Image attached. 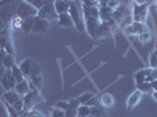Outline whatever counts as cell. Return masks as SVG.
Masks as SVG:
<instances>
[{
    "label": "cell",
    "instance_id": "6da1fadb",
    "mask_svg": "<svg viewBox=\"0 0 157 117\" xmlns=\"http://www.w3.org/2000/svg\"><path fill=\"white\" fill-rule=\"evenodd\" d=\"M20 69L22 72V75L26 80H29L32 78L33 76H36V75H40L42 73V68L41 66L34 60V58H26L19 65Z\"/></svg>",
    "mask_w": 157,
    "mask_h": 117
},
{
    "label": "cell",
    "instance_id": "7a4b0ae2",
    "mask_svg": "<svg viewBox=\"0 0 157 117\" xmlns=\"http://www.w3.org/2000/svg\"><path fill=\"white\" fill-rule=\"evenodd\" d=\"M69 14L72 17L74 26L78 32L83 33L86 31L85 26V19H83V14H82V7L81 2L78 1H71V8H69Z\"/></svg>",
    "mask_w": 157,
    "mask_h": 117
},
{
    "label": "cell",
    "instance_id": "3957f363",
    "mask_svg": "<svg viewBox=\"0 0 157 117\" xmlns=\"http://www.w3.org/2000/svg\"><path fill=\"white\" fill-rule=\"evenodd\" d=\"M2 97L5 98L6 104L12 107L14 110L20 112V114H24V96H21L13 89V90L4 92Z\"/></svg>",
    "mask_w": 157,
    "mask_h": 117
},
{
    "label": "cell",
    "instance_id": "277c9868",
    "mask_svg": "<svg viewBox=\"0 0 157 117\" xmlns=\"http://www.w3.org/2000/svg\"><path fill=\"white\" fill-rule=\"evenodd\" d=\"M148 14H149L148 2L147 1H136L134 5V8H132L134 22L144 24V21L148 19Z\"/></svg>",
    "mask_w": 157,
    "mask_h": 117
},
{
    "label": "cell",
    "instance_id": "5b68a950",
    "mask_svg": "<svg viewBox=\"0 0 157 117\" xmlns=\"http://www.w3.org/2000/svg\"><path fill=\"white\" fill-rule=\"evenodd\" d=\"M15 15H18L25 20L28 18H32V17H38V9L34 8L27 0H22L17 5Z\"/></svg>",
    "mask_w": 157,
    "mask_h": 117
},
{
    "label": "cell",
    "instance_id": "8992f818",
    "mask_svg": "<svg viewBox=\"0 0 157 117\" xmlns=\"http://www.w3.org/2000/svg\"><path fill=\"white\" fill-rule=\"evenodd\" d=\"M38 17L41 19H45L47 21H53V20L58 19V13L55 11V7H54V1H48V4L45 5L42 8H40L38 11Z\"/></svg>",
    "mask_w": 157,
    "mask_h": 117
},
{
    "label": "cell",
    "instance_id": "52a82bcc",
    "mask_svg": "<svg viewBox=\"0 0 157 117\" xmlns=\"http://www.w3.org/2000/svg\"><path fill=\"white\" fill-rule=\"evenodd\" d=\"M41 101L39 91H31L24 96V112H29L35 104Z\"/></svg>",
    "mask_w": 157,
    "mask_h": 117
},
{
    "label": "cell",
    "instance_id": "ba28073f",
    "mask_svg": "<svg viewBox=\"0 0 157 117\" xmlns=\"http://www.w3.org/2000/svg\"><path fill=\"white\" fill-rule=\"evenodd\" d=\"M1 85L2 88L5 89V91H10V90H13L17 85V80L14 78L13 74H12V70L11 69H6V72L4 74V76L1 78Z\"/></svg>",
    "mask_w": 157,
    "mask_h": 117
},
{
    "label": "cell",
    "instance_id": "9c48e42d",
    "mask_svg": "<svg viewBox=\"0 0 157 117\" xmlns=\"http://www.w3.org/2000/svg\"><path fill=\"white\" fill-rule=\"evenodd\" d=\"M85 19V26L87 32L89 33V35L95 39L96 33L98 31V27L101 25L100 19H95V18H83Z\"/></svg>",
    "mask_w": 157,
    "mask_h": 117
},
{
    "label": "cell",
    "instance_id": "30bf717a",
    "mask_svg": "<svg viewBox=\"0 0 157 117\" xmlns=\"http://www.w3.org/2000/svg\"><path fill=\"white\" fill-rule=\"evenodd\" d=\"M51 22L45 19H41L39 17H35L34 21V27H33L32 33H46L49 31Z\"/></svg>",
    "mask_w": 157,
    "mask_h": 117
},
{
    "label": "cell",
    "instance_id": "8fae6325",
    "mask_svg": "<svg viewBox=\"0 0 157 117\" xmlns=\"http://www.w3.org/2000/svg\"><path fill=\"white\" fill-rule=\"evenodd\" d=\"M151 72H152L151 68H144V69L138 70L135 74V82H136V85L143 83V82H151L152 81Z\"/></svg>",
    "mask_w": 157,
    "mask_h": 117
},
{
    "label": "cell",
    "instance_id": "7c38bea8",
    "mask_svg": "<svg viewBox=\"0 0 157 117\" xmlns=\"http://www.w3.org/2000/svg\"><path fill=\"white\" fill-rule=\"evenodd\" d=\"M148 27L144 24H138V22H132L131 25L125 28V33L129 35H140L144 32H148Z\"/></svg>",
    "mask_w": 157,
    "mask_h": 117
},
{
    "label": "cell",
    "instance_id": "4fadbf2b",
    "mask_svg": "<svg viewBox=\"0 0 157 117\" xmlns=\"http://www.w3.org/2000/svg\"><path fill=\"white\" fill-rule=\"evenodd\" d=\"M54 7H55V11H56L58 15L69 13L71 1H66V0H55V1H54Z\"/></svg>",
    "mask_w": 157,
    "mask_h": 117
},
{
    "label": "cell",
    "instance_id": "5bb4252c",
    "mask_svg": "<svg viewBox=\"0 0 157 117\" xmlns=\"http://www.w3.org/2000/svg\"><path fill=\"white\" fill-rule=\"evenodd\" d=\"M141 97H142V92H141V91H138V90L134 91L130 96H129L128 101H127V108H128V110H132V109L140 103Z\"/></svg>",
    "mask_w": 157,
    "mask_h": 117
},
{
    "label": "cell",
    "instance_id": "9a60e30c",
    "mask_svg": "<svg viewBox=\"0 0 157 117\" xmlns=\"http://www.w3.org/2000/svg\"><path fill=\"white\" fill-rule=\"evenodd\" d=\"M14 90L17 91L18 94H20L21 96H25L28 92H31V87H29L28 80L25 78V80H22L21 82H18L17 85H15V88H14Z\"/></svg>",
    "mask_w": 157,
    "mask_h": 117
},
{
    "label": "cell",
    "instance_id": "2e32d148",
    "mask_svg": "<svg viewBox=\"0 0 157 117\" xmlns=\"http://www.w3.org/2000/svg\"><path fill=\"white\" fill-rule=\"evenodd\" d=\"M58 24H59V26H62V27H68V28H71V27L74 26V22H73V19L72 17H71V14L69 13H66V14H61L58 17Z\"/></svg>",
    "mask_w": 157,
    "mask_h": 117
},
{
    "label": "cell",
    "instance_id": "e0dca14e",
    "mask_svg": "<svg viewBox=\"0 0 157 117\" xmlns=\"http://www.w3.org/2000/svg\"><path fill=\"white\" fill-rule=\"evenodd\" d=\"M100 102H101V105H103L105 108H113V107H115L116 100L111 94H105V95H102Z\"/></svg>",
    "mask_w": 157,
    "mask_h": 117
},
{
    "label": "cell",
    "instance_id": "ac0fdd59",
    "mask_svg": "<svg viewBox=\"0 0 157 117\" xmlns=\"http://www.w3.org/2000/svg\"><path fill=\"white\" fill-rule=\"evenodd\" d=\"M34 21H35V17H32V18H28V19H25L24 22H22V32L25 34H29L32 33L33 31V27H34Z\"/></svg>",
    "mask_w": 157,
    "mask_h": 117
},
{
    "label": "cell",
    "instance_id": "d6986e66",
    "mask_svg": "<svg viewBox=\"0 0 157 117\" xmlns=\"http://www.w3.org/2000/svg\"><path fill=\"white\" fill-rule=\"evenodd\" d=\"M92 110V115L95 117H105L107 116V110L103 105L98 104V105H95V107H92L90 108Z\"/></svg>",
    "mask_w": 157,
    "mask_h": 117
},
{
    "label": "cell",
    "instance_id": "ffe728a7",
    "mask_svg": "<svg viewBox=\"0 0 157 117\" xmlns=\"http://www.w3.org/2000/svg\"><path fill=\"white\" fill-rule=\"evenodd\" d=\"M11 70H12V74H13L14 78L17 80V82H21L22 80H25L24 77V75H22V72H21V69H20L19 65H13L12 66V68H11Z\"/></svg>",
    "mask_w": 157,
    "mask_h": 117
},
{
    "label": "cell",
    "instance_id": "44dd1931",
    "mask_svg": "<svg viewBox=\"0 0 157 117\" xmlns=\"http://www.w3.org/2000/svg\"><path fill=\"white\" fill-rule=\"evenodd\" d=\"M136 88H137L138 91H141L142 94H152L154 90L151 88L150 82H143V83H140V85H136Z\"/></svg>",
    "mask_w": 157,
    "mask_h": 117
},
{
    "label": "cell",
    "instance_id": "7402d4cb",
    "mask_svg": "<svg viewBox=\"0 0 157 117\" xmlns=\"http://www.w3.org/2000/svg\"><path fill=\"white\" fill-rule=\"evenodd\" d=\"M92 115V110L87 105H80L78 109V117H88Z\"/></svg>",
    "mask_w": 157,
    "mask_h": 117
},
{
    "label": "cell",
    "instance_id": "603a6c76",
    "mask_svg": "<svg viewBox=\"0 0 157 117\" xmlns=\"http://www.w3.org/2000/svg\"><path fill=\"white\" fill-rule=\"evenodd\" d=\"M2 65L5 66L6 69H11L12 66L15 65V56L11 55V54H7V56L5 58V60L2 61Z\"/></svg>",
    "mask_w": 157,
    "mask_h": 117
},
{
    "label": "cell",
    "instance_id": "cb8c5ba5",
    "mask_svg": "<svg viewBox=\"0 0 157 117\" xmlns=\"http://www.w3.org/2000/svg\"><path fill=\"white\" fill-rule=\"evenodd\" d=\"M22 22H24L22 18H20L18 15H14L13 18H12V21H11V27L14 28V29H21Z\"/></svg>",
    "mask_w": 157,
    "mask_h": 117
},
{
    "label": "cell",
    "instance_id": "d4e9b609",
    "mask_svg": "<svg viewBox=\"0 0 157 117\" xmlns=\"http://www.w3.org/2000/svg\"><path fill=\"white\" fill-rule=\"evenodd\" d=\"M27 1H28V2H29L34 8H36V9L39 11L40 8H42L45 5L48 4V1H49V0H27Z\"/></svg>",
    "mask_w": 157,
    "mask_h": 117
},
{
    "label": "cell",
    "instance_id": "484cf974",
    "mask_svg": "<svg viewBox=\"0 0 157 117\" xmlns=\"http://www.w3.org/2000/svg\"><path fill=\"white\" fill-rule=\"evenodd\" d=\"M94 96H95V95H94V94H92V92H85V94H82L81 96H78L76 100L80 102V104H81V105H85V104L87 103L89 100H92Z\"/></svg>",
    "mask_w": 157,
    "mask_h": 117
},
{
    "label": "cell",
    "instance_id": "4316f807",
    "mask_svg": "<svg viewBox=\"0 0 157 117\" xmlns=\"http://www.w3.org/2000/svg\"><path fill=\"white\" fill-rule=\"evenodd\" d=\"M138 39L140 41L142 42V43H147V42H149L151 40V33L150 31H148V32H144L142 34H140L138 35Z\"/></svg>",
    "mask_w": 157,
    "mask_h": 117
},
{
    "label": "cell",
    "instance_id": "83f0119b",
    "mask_svg": "<svg viewBox=\"0 0 157 117\" xmlns=\"http://www.w3.org/2000/svg\"><path fill=\"white\" fill-rule=\"evenodd\" d=\"M49 112H51V117H65V111L54 108V107L49 109Z\"/></svg>",
    "mask_w": 157,
    "mask_h": 117
},
{
    "label": "cell",
    "instance_id": "f1b7e54d",
    "mask_svg": "<svg viewBox=\"0 0 157 117\" xmlns=\"http://www.w3.org/2000/svg\"><path fill=\"white\" fill-rule=\"evenodd\" d=\"M54 108H58L60 110L65 111L68 108V101H58L56 103L54 104Z\"/></svg>",
    "mask_w": 157,
    "mask_h": 117
},
{
    "label": "cell",
    "instance_id": "f546056e",
    "mask_svg": "<svg viewBox=\"0 0 157 117\" xmlns=\"http://www.w3.org/2000/svg\"><path fill=\"white\" fill-rule=\"evenodd\" d=\"M149 65H150L151 69L157 68V56L155 55V53L154 52L150 54V58H149Z\"/></svg>",
    "mask_w": 157,
    "mask_h": 117
},
{
    "label": "cell",
    "instance_id": "4dcf8cb0",
    "mask_svg": "<svg viewBox=\"0 0 157 117\" xmlns=\"http://www.w3.org/2000/svg\"><path fill=\"white\" fill-rule=\"evenodd\" d=\"M120 5H121V1H114V0H110V1H107V6L111 8L113 11H116L120 8Z\"/></svg>",
    "mask_w": 157,
    "mask_h": 117
},
{
    "label": "cell",
    "instance_id": "1f68e13d",
    "mask_svg": "<svg viewBox=\"0 0 157 117\" xmlns=\"http://www.w3.org/2000/svg\"><path fill=\"white\" fill-rule=\"evenodd\" d=\"M65 117H78V110L72 109V108H67L65 110Z\"/></svg>",
    "mask_w": 157,
    "mask_h": 117
},
{
    "label": "cell",
    "instance_id": "d6a6232c",
    "mask_svg": "<svg viewBox=\"0 0 157 117\" xmlns=\"http://www.w3.org/2000/svg\"><path fill=\"white\" fill-rule=\"evenodd\" d=\"M98 104H101L100 100H98L96 96H94V97H93L92 100H89V101H88V102H87L85 105L89 107V108H92V107H95V105H98Z\"/></svg>",
    "mask_w": 157,
    "mask_h": 117
},
{
    "label": "cell",
    "instance_id": "836d02e7",
    "mask_svg": "<svg viewBox=\"0 0 157 117\" xmlns=\"http://www.w3.org/2000/svg\"><path fill=\"white\" fill-rule=\"evenodd\" d=\"M80 105H81V104H80V102H78L76 98L71 100V101L68 102V108H72V109H75V110H78Z\"/></svg>",
    "mask_w": 157,
    "mask_h": 117
},
{
    "label": "cell",
    "instance_id": "e575fe53",
    "mask_svg": "<svg viewBox=\"0 0 157 117\" xmlns=\"http://www.w3.org/2000/svg\"><path fill=\"white\" fill-rule=\"evenodd\" d=\"M27 117H45L42 114H40L38 111H33L31 110L29 112H27Z\"/></svg>",
    "mask_w": 157,
    "mask_h": 117
},
{
    "label": "cell",
    "instance_id": "d590c367",
    "mask_svg": "<svg viewBox=\"0 0 157 117\" xmlns=\"http://www.w3.org/2000/svg\"><path fill=\"white\" fill-rule=\"evenodd\" d=\"M8 53L5 51V49H0V63H2V61L5 60V58L7 56Z\"/></svg>",
    "mask_w": 157,
    "mask_h": 117
},
{
    "label": "cell",
    "instance_id": "8d00e7d4",
    "mask_svg": "<svg viewBox=\"0 0 157 117\" xmlns=\"http://www.w3.org/2000/svg\"><path fill=\"white\" fill-rule=\"evenodd\" d=\"M6 72V68H5V66L2 65V63H0V81H1V78L4 76V74Z\"/></svg>",
    "mask_w": 157,
    "mask_h": 117
},
{
    "label": "cell",
    "instance_id": "74e56055",
    "mask_svg": "<svg viewBox=\"0 0 157 117\" xmlns=\"http://www.w3.org/2000/svg\"><path fill=\"white\" fill-rule=\"evenodd\" d=\"M150 85H151V88H152L154 92H157V80H154V81H151Z\"/></svg>",
    "mask_w": 157,
    "mask_h": 117
},
{
    "label": "cell",
    "instance_id": "f35d334b",
    "mask_svg": "<svg viewBox=\"0 0 157 117\" xmlns=\"http://www.w3.org/2000/svg\"><path fill=\"white\" fill-rule=\"evenodd\" d=\"M151 77H152V81H154V80H157V68L152 69V72H151Z\"/></svg>",
    "mask_w": 157,
    "mask_h": 117
},
{
    "label": "cell",
    "instance_id": "ab89813d",
    "mask_svg": "<svg viewBox=\"0 0 157 117\" xmlns=\"http://www.w3.org/2000/svg\"><path fill=\"white\" fill-rule=\"evenodd\" d=\"M152 96H154V98L157 101V92H152Z\"/></svg>",
    "mask_w": 157,
    "mask_h": 117
},
{
    "label": "cell",
    "instance_id": "60d3db41",
    "mask_svg": "<svg viewBox=\"0 0 157 117\" xmlns=\"http://www.w3.org/2000/svg\"><path fill=\"white\" fill-rule=\"evenodd\" d=\"M154 53H155V55H156V56H157V49H156V51H155V52H154Z\"/></svg>",
    "mask_w": 157,
    "mask_h": 117
},
{
    "label": "cell",
    "instance_id": "b9f144b4",
    "mask_svg": "<svg viewBox=\"0 0 157 117\" xmlns=\"http://www.w3.org/2000/svg\"><path fill=\"white\" fill-rule=\"evenodd\" d=\"M88 117H95V116H93V115H90V116H88Z\"/></svg>",
    "mask_w": 157,
    "mask_h": 117
},
{
    "label": "cell",
    "instance_id": "7bdbcfd3",
    "mask_svg": "<svg viewBox=\"0 0 157 117\" xmlns=\"http://www.w3.org/2000/svg\"><path fill=\"white\" fill-rule=\"evenodd\" d=\"M156 6H157V4H156Z\"/></svg>",
    "mask_w": 157,
    "mask_h": 117
},
{
    "label": "cell",
    "instance_id": "ee69618b",
    "mask_svg": "<svg viewBox=\"0 0 157 117\" xmlns=\"http://www.w3.org/2000/svg\"><path fill=\"white\" fill-rule=\"evenodd\" d=\"M0 49H1V48H0Z\"/></svg>",
    "mask_w": 157,
    "mask_h": 117
}]
</instances>
